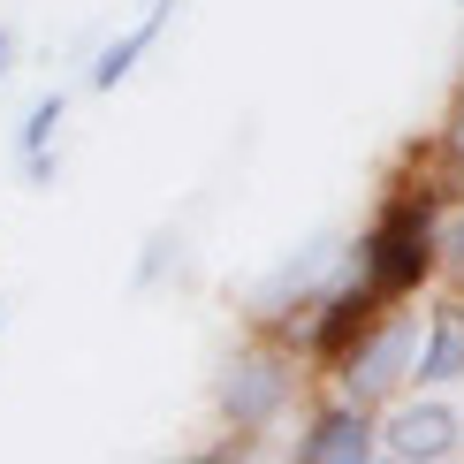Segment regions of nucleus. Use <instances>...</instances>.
Segmentation results:
<instances>
[{"instance_id": "obj_1", "label": "nucleus", "mask_w": 464, "mask_h": 464, "mask_svg": "<svg viewBox=\"0 0 464 464\" xmlns=\"http://www.w3.org/2000/svg\"><path fill=\"white\" fill-rule=\"evenodd\" d=\"M457 190L427 168V152L403 160V183L381 190L373 221L351 237V275H365L389 304H411L441 282V214Z\"/></svg>"}, {"instance_id": "obj_2", "label": "nucleus", "mask_w": 464, "mask_h": 464, "mask_svg": "<svg viewBox=\"0 0 464 464\" xmlns=\"http://www.w3.org/2000/svg\"><path fill=\"white\" fill-rule=\"evenodd\" d=\"M304 373H313V358L297 351L289 335H266V327H244L237 343L221 351L214 365V427L237 434V441H275L282 427H297L304 419Z\"/></svg>"}, {"instance_id": "obj_3", "label": "nucleus", "mask_w": 464, "mask_h": 464, "mask_svg": "<svg viewBox=\"0 0 464 464\" xmlns=\"http://www.w3.org/2000/svg\"><path fill=\"white\" fill-rule=\"evenodd\" d=\"M419 343H427V304H419V297L411 304H389L351 351L327 365V389H343V396L373 403V411H389V403L419 381Z\"/></svg>"}, {"instance_id": "obj_4", "label": "nucleus", "mask_w": 464, "mask_h": 464, "mask_svg": "<svg viewBox=\"0 0 464 464\" xmlns=\"http://www.w3.org/2000/svg\"><path fill=\"white\" fill-rule=\"evenodd\" d=\"M343 275H351V237H304L289 259H275V275H259L244 289V327H266V335H289L297 343V327H304V313L335 289Z\"/></svg>"}, {"instance_id": "obj_5", "label": "nucleus", "mask_w": 464, "mask_h": 464, "mask_svg": "<svg viewBox=\"0 0 464 464\" xmlns=\"http://www.w3.org/2000/svg\"><path fill=\"white\" fill-rule=\"evenodd\" d=\"M381 457L389 464H450V457H464L457 389H403L381 411Z\"/></svg>"}, {"instance_id": "obj_6", "label": "nucleus", "mask_w": 464, "mask_h": 464, "mask_svg": "<svg viewBox=\"0 0 464 464\" xmlns=\"http://www.w3.org/2000/svg\"><path fill=\"white\" fill-rule=\"evenodd\" d=\"M289 457L297 464H373L381 457V411L343 389L304 403V419L289 427Z\"/></svg>"}, {"instance_id": "obj_7", "label": "nucleus", "mask_w": 464, "mask_h": 464, "mask_svg": "<svg viewBox=\"0 0 464 464\" xmlns=\"http://www.w3.org/2000/svg\"><path fill=\"white\" fill-rule=\"evenodd\" d=\"M381 313H389V297H381V289L365 282V275H343V282H335V289H327V297L313 304V313H304V327H297V351L313 358V373H327V365L351 351V343H358V335H365V327H373Z\"/></svg>"}, {"instance_id": "obj_8", "label": "nucleus", "mask_w": 464, "mask_h": 464, "mask_svg": "<svg viewBox=\"0 0 464 464\" xmlns=\"http://www.w3.org/2000/svg\"><path fill=\"white\" fill-rule=\"evenodd\" d=\"M176 15H183V0H152L138 24H122V31H114L107 46L84 62V92H100V100H107V92H122L130 76H138V69L152 62V53H160V38L176 31Z\"/></svg>"}, {"instance_id": "obj_9", "label": "nucleus", "mask_w": 464, "mask_h": 464, "mask_svg": "<svg viewBox=\"0 0 464 464\" xmlns=\"http://www.w3.org/2000/svg\"><path fill=\"white\" fill-rule=\"evenodd\" d=\"M411 389H464V289H450V282L427 304V343H419Z\"/></svg>"}, {"instance_id": "obj_10", "label": "nucleus", "mask_w": 464, "mask_h": 464, "mask_svg": "<svg viewBox=\"0 0 464 464\" xmlns=\"http://www.w3.org/2000/svg\"><path fill=\"white\" fill-rule=\"evenodd\" d=\"M62 130H69V92L31 100L24 122H15V168H24L31 190H46L53 176H62Z\"/></svg>"}, {"instance_id": "obj_11", "label": "nucleus", "mask_w": 464, "mask_h": 464, "mask_svg": "<svg viewBox=\"0 0 464 464\" xmlns=\"http://www.w3.org/2000/svg\"><path fill=\"white\" fill-rule=\"evenodd\" d=\"M419 152H427V168H434V176L450 183V190H464V76L450 84V107H441L434 138L419 145Z\"/></svg>"}, {"instance_id": "obj_12", "label": "nucleus", "mask_w": 464, "mask_h": 464, "mask_svg": "<svg viewBox=\"0 0 464 464\" xmlns=\"http://www.w3.org/2000/svg\"><path fill=\"white\" fill-rule=\"evenodd\" d=\"M176 251H183V221H168L160 237H152V244L138 251V275H130V289H152V282H168V275H176Z\"/></svg>"}, {"instance_id": "obj_13", "label": "nucleus", "mask_w": 464, "mask_h": 464, "mask_svg": "<svg viewBox=\"0 0 464 464\" xmlns=\"http://www.w3.org/2000/svg\"><path fill=\"white\" fill-rule=\"evenodd\" d=\"M441 282L464 289V190L450 198V214H441Z\"/></svg>"}, {"instance_id": "obj_14", "label": "nucleus", "mask_w": 464, "mask_h": 464, "mask_svg": "<svg viewBox=\"0 0 464 464\" xmlns=\"http://www.w3.org/2000/svg\"><path fill=\"white\" fill-rule=\"evenodd\" d=\"M8 62H15V31L0 24V76H8Z\"/></svg>"}]
</instances>
